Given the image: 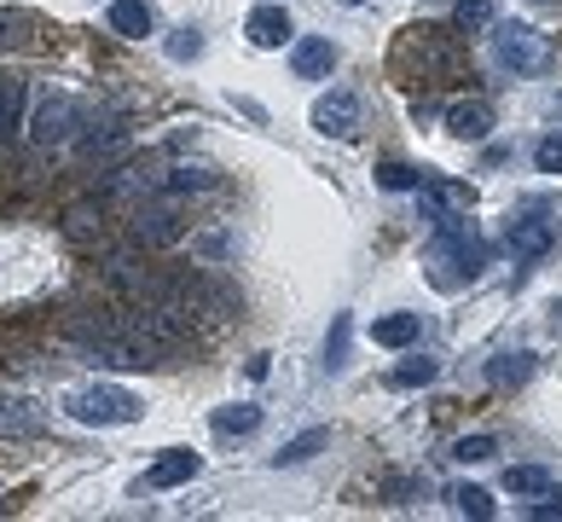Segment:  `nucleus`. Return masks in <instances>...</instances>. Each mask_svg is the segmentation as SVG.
Masks as SVG:
<instances>
[{"instance_id": "4c0bfd02", "label": "nucleus", "mask_w": 562, "mask_h": 522, "mask_svg": "<svg viewBox=\"0 0 562 522\" xmlns=\"http://www.w3.org/2000/svg\"><path fill=\"white\" fill-rule=\"evenodd\" d=\"M342 7H360V0H342Z\"/></svg>"}, {"instance_id": "9d476101", "label": "nucleus", "mask_w": 562, "mask_h": 522, "mask_svg": "<svg viewBox=\"0 0 562 522\" xmlns=\"http://www.w3.org/2000/svg\"><path fill=\"white\" fill-rule=\"evenodd\" d=\"M314 129H319L325 140H353V134H360V93L330 88V93L314 104Z\"/></svg>"}, {"instance_id": "f3484780", "label": "nucleus", "mask_w": 562, "mask_h": 522, "mask_svg": "<svg viewBox=\"0 0 562 522\" xmlns=\"http://www.w3.org/2000/svg\"><path fill=\"white\" fill-rule=\"evenodd\" d=\"M290 70L302 81H319V76L337 70V47H330L325 35H307V41H296V53H290Z\"/></svg>"}, {"instance_id": "a211bd4d", "label": "nucleus", "mask_w": 562, "mask_h": 522, "mask_svg": "<svg viewBox=\"0 0 562 522\" xmlns=\"http://www.w3.org/2000/svg\"><path fill=\"white\" fill-rule=\"evenodd\" d=\"M418 192H424V203L435 209V215H464V209L475 203V192L464 180H441V175H424Z\"/></svg>"}, {"instance_id": "f03ea898", "label": "nucleus", "mask_w": 562, "mask_h": 522, "mask_svg": "<svg viewBox=\"0 0 562 522\" xmlns=\"http://www.w3.org/2000/svg\"><path fill=\"white\" fill-rule=\"evenodd\" d=\"M65 407H70V418H76V424H93V430H111V424H134V418L145 412V407H139V395L116 389V384H93V389H76Z\"/></svg>"}, {"instance_id": "c85d7f7f", "label": "nucleus", "mask_w": 562, "mask_h": 522, "mask_svg": "<svg viewBox=\"0 0 562 522\" xmlns=\"http://www.w3.org/2000/svg\"><path fill=\"white\" fill-rule=\"evenodd\" d=\"M435 378H441V366H435V360H424V354H418V360H406V366H394V389H429Z\"/></svg>"}, {"instance_id": "5701e85b", "label": "nucleus", "mask_w": 562, "mask_h": 522, "mask_svg": "<svg viewBox=\"0 0 562 522\" xmlns=\"http://www.w3.org/2000/svg\"><path fill=\"white\" fill-rule=\"evenodd\" d=\"M371 343H383V348L418 343V313H389V320H378L371 325Z\"/></svg>"}, {"instance_id": "b1692460", "label": "nucleus", "mask_w": 562, "mask_h": 522, "mask_svg": "<svg viewBox=\"0 0 562 522\" xmlns=\"http://www.w3.org/2000/svg\"><path fill=\"white\" fill-rule=\"evenodd\" d=\"M210 424H215V435H256L261 430V407H221Z\"/></svg>"}, {"instance_id": "393cba45", "label": "nucleus", "mask_w": 562, "mask_h": 522, "mask_svg": "<svg viewBox=\"0 0 562 522\" xmlns=\"http://www.w3.org/2000/svg\"><path fill=\"white\" fill-rule=\"evenodd\" d=\"M447 499H452V511H458V517H475V522H487V517H493V493H487V488H475V482H458Z\"/></svg>"}, {"instance_id": "473e14b6", "label": "nucleus", "mask_w": 562, "mask_h": 522, "mask_svg": "<svg viewBox=\"0 0 562 522\" xmlns=\"http://www.w3.org/2000/svg\"><path fill=\"white\" fill-rule=\"evenodd\" d=\"M533 169L539 175H562V134H546L533 145Z\"/></svg>"}, {"instance_id": "0eeeda50", "label": "nucleus", "mask_w": 562, "mask_h": 522, "mask_svg": "<svg viewBox=\"0 0 562 522\" xmlns=\"http://www.w3.org/2000/svg\"><path fill=\"white\" fill-rule=\"evenodd\" d=\"M76 122H81L76 99H65V93H47V99L35 104V116L24 122V129H30V140H35V145H65V140L76 134Z\"/></svg>"}, {"instance_id": "39448f33", "label": "nucleus", "mask_w": 562, "mask_h": 522, "mask_svg": "<svg viewBox=\"0 0 562 522\" xmlns=\"http://www.w3.org/2000/svg\"><path fill=\"white\" fill-rule=\"evenodd\" d=\"M76 134H81V157L88 163H111L128 152V116L122 111H99L88 122H76Z\"/></svg>"}, {"instance_id": "f257e3e1", "label": "nucleus", "mask_w": 562, "mask_h": 522, "mask_svg": "<svg viewBox=\"0 0 562 522\" xmlns=\"http://www.w3.org/2000/svg\"><path fill=\"white\" fill-rule=\"evenodd\" d=\"M70 337L81 348H93V360L105 366H122V371H139V366H157L151 354H145L128 331H122V320H70Z\"/></svg>"}, {"instance_id": "a878e982", "label": "nucleus", "mask_w": 562, "mask_h": 522, "mask_svg": "<svg viewBox=\"0 0 562 522\" xmlns=\"http://www.w3.org/2000/svg\"><path fill=\"white\" fill-rule=\"evenodd\" d=\"M348 337H353V313H337V320H330V337H325V371L348 366Z\"/></svg>"}, {"instance_id": "dca6fc26", "label": "nucleus", "mask_w": 562, "mask_h": 522, "mask_svg": "<svg viewBox=\"0 0 562 522\" xmlns=\"http://www.w3.org/2000/svg\"><path fill=\"white\" fill-rule=\"evenodd\" d=\"M198 470H203V458H198V453H186V447H175V453H162L157 465L145 470V488H186Z\"/></svg>"}, {"instance_id": "e433bc0d", "label": "nucleus", "mask_w": 562, "mask_h": 522, "mask_svg": "<svg viewBox=\"0 0 562 522\" xmlns=\"http://www.w3.org/2000/svg\"><path fill=\"white\" fill-rule=\"evenodd\" d=\"M203 53V41H198V30H180L175 41H169V58H198Z\"/></svg>"}, {"instance_id": "412c9836", "label": "nucleus", "mask_w": 562, "mask_h": 522, "mask_svg": "<svg viewBox=\"0 0 562 522\" xmlns=\"http://www.w3.org/2000/svg\"><path fill=\"white\" fill-rule=\"evenodd\" d=\"M65 233L76 244H99V238H105V209H99V203H70L65 209Z\"/></svg>"}, {"instance_id": "2f4dec72", "label": "nucleus", "mask_w": 562, "mask_h": 522, "mask_svg": "<svg viewBox=\"0 0 562 522\" xmlns=\"http://www.w3.org/2000/svg\"><path fill=\"white\" fill-rule=\"evenodd\" d=\"M452 24H458V30H487V24H493V7H487V0H458Z\"/></svg>"}, {"instance_id": "423d86ee", "label": "nucleus", "mask_w": 562, "mask_h": 522, "mask_svg": "<svg viewBox=\"0 0 562 522\" xmlns=\"http://www.w3.org/2000/svg\"><path fill=\"white\" fill-rule=\"evenodd\" d=\"M186 238V221L175 203H134V244L145 249H175Z\"/></svg>"}, {"instance_id": "1a4fd4ad", "label": "nucleus", "mask_w": 562, "mask_h": 522, "mask_svg": "<svg viewBox=\"0 0 562 522\" xmlns=\"http://www.w3.org/2000/svg\"><path fill=\"white\" fill-rule=\"evenodd\" d=\"M157 192L162 198H203V192H221V169L215 163H169V169H157Z\"/></svg>"}, {"instance_id": "aec40b11", "label": "nucleus", "mask_w": 562, "mask_h": 522, "mask_svg": "<svg viewBox=\"0 0 562 522\" xmlns=\"http://www.w3.org/2000/svg\"><path fill=\"white\" fill-rule=\"evenodd\" d=\"M528 378H533V354L528 348L493 354V360H487V384H498V389H516V384H528Z\"/></svg>"}, {"instance_id": "72a5a7b5", "label": "nucleus", "mask_w": 562, "mask_h": 522, "mask_svg": "<svg viewBox=\"0 0 562 522\" xmlns=\"http://www.w3.org/2000/svg\"><path fill=\"white\" fill-rule=\"evenodd\" d=\"M412 493H424V476H389V482H383L389 506H412Z\"/></svg>"}, {"instance_id": "4468645a", "label": "nucleus", "mask_w": 562, "mask_h": 522, "mask_svg": "<svg viewBox=\"0 0 562 522\" xmlns=\"http://www.w3.org/2000/svg\"><path fill=\"white\" fill-rule=\"evenodd\" d=\"M493 122H498V116H493L487 99H452V104H447V134H452V140H470V145H475V140L493 134Z\"/></svg>"}, {"instance_id": "7ed1b4c3", "label": "nucleus", "mask_w": 562, "mask_h": 522, "mask_svg": "<svg viewBox=\"0 0 562 522\" xmlns=\"http://www.w3.org/2000/svg\"><path fill=\"white\" fill-rule=\"evenodd\" d=\"M401 58H412V65H418V76H429V81H452L458 70H464V53H458V41H452L447 30H435V24L406 30Z\"/></svg>"}, {"instance_id": "9b49d317", "label": "nucleus", "mask_w": 562, "mask_h": 522, "mask_svg": "<svg viewBox=\"0 0 562 522\" xmlns=\"http://www.w3.org/2000/svg\"><path fill=\"white\" fill-rule=\"evenodd\" d=\"M441 267H452V274L441 279V285H458V279H475V274H482V238H475V233H464V226H452V221H441Z\"/></svg>"}, {"instance_id": "c9c22d12", "label": "nucleus", "mask_w": 562, "mask_h": 522, "mask_svg": "<svg viewBox=\"0 0 562 522\" xmlns=\"http://www.w3.org/2000/svg\"><path fill=\"white\" fill-rule=\"evenodd\" d=\"M24 18H18V12H0V47H18V41H24Z\"/></svg>"}, {"instance_id": "6e6552de", "label": "nucleus", "mask_w": 562, "mask_h": 522, "mask_svg": "<svg viewBox=\"0 0 562 522\" xmlns=\"http://www.w3.org/2000/svg\"><path fill=\"white\" fill-rule=\"evenodd\" d=\"M105 279L116 290H128V297H139V302H157L162 290H169V279H157L134 249H111V256H105Z\"/></svg>"}, {"instance_id": "4be33fe9", "label": "nucleus", "mask_w": 562, "mask_h": 522, "mask_svg": "<svg viewBox=\"0 0 562 522\" xmlns=\"http://www.w3.org/2000/svg\"><path fill=\"white\" fill-rule=\"evenodd\" d=\"M111 30L116 35H151V7L145 0H111Z\"/></svg>"}, {"instance_id": "c756f323", "label": "nucleus", "mask_w": 562, "mask_h": 522, "mask_svg": "<svg viewBox=\"0 0 562 522\" xmlns=\"http://www.w3.org/2000/svg\"><path fill=\"white\" fill-rule=\"evenodd\" d=\"M505 488H510V493H546L551 476L539 470V465H510V470H505Z\"/></svg>"}, {"instance_id": "f8f14e48", "label": "nucleus", "mask_w": 562, "mask_h": 522, "mask_svg": "<svg viewBox=\"0 0 562 522\" xmlns=\"http://www.w3.org/2000/svg\"><path fill=\"white\" fill-rule=\"evenodd\" d=\"M505 249L516 262H539V256H551L557 249V221L551 215H522V221H510V233H505Z\"/></svg>"}, {"instance_id": "bb28decb", "label": "nucleus", "mask_w": 562, "mask_h": 522, "mask_svg": "<svg viewBox=\"0 0 562 522\" xmlns=\"http://www.w3.org/2000/svg\"><path fill=\"white\" fill-rule=\"evenodd\" d=\"M319 447H325V430H302L296 442H284V447L273 453V465H279V470H290V465H307V458H314Z\"/></svg>"}, {"instance_id": "6ab92c4d", "label": "nucleus", "mask_w": 562, "mask_h": 522, "mask_svg": "<svg viewBox=\"0 0 562 522\" xmlns=\"http://www.w3.org/2000/svg\"><path fill=\"white\" fill-rule=\"evenodd\" d=\"M24 104H30L24 76H7L0 81V145H12L18 134H24Z\"/></svg>"}, {"instance_id": "cd10ccee", "label": "nucleus", "mask_w": 562, "mask_h": 522, "mask_svg": "<svg viewBox=\"0 0 562 522\" xmlns=\"http://www.w3.org/2000/svg\"><path fill=\"white\" fill-rule=\"evenodd\" d=\"M424 175H429V169H412V163H383L378 186H383V192H418Z\"/></svg>"}, {"instance_id": "f704fd0d", "label": "nucleus", "mask_w": 562, "mask_h": 522, "mask_svg": "<svg viewBox=\"0 0 562 522\" xmlns=\"http://www.w3.org/2000/svg\"><path fill=\"white\" fill-rule=\"evenodd\" d=\"M528 517H539V522H546V517H562V488H546V493H539L533 506H528Z\"/></svg>"}, {"instance_id": "2eb2a0df", "label": "nucleus", "mask_w": 562, "mask_h": 522, "mask_svg": "<svg viewBox=\"0 0 562 522\" xmlns=\"http://www.w3.org/2000/svg\"><path fill=\"white\" fill-rule=\"evenodd\" d=\"M244 35L256 41V47H284V41L296 35V30H290V12L273 0V7H256V12L244 18Z\"/></svg>"}, {"instance_id": "ddd939ff", "label": "nucleus", "mask_w": 562, "mask_h": 522, "mask_svg": "<svg viewBox=\"0 0 562 522\" xmlns=\"http://www.w3.org/2000/svg\"><path fill=\"white\" fill-rule=\"evenodd\" d=\"M41 430H47V412H41L35 401H24V395H0V435H7V442H35Z\"/></svg>"}, {"instance_id": "7c9ffc66", "label": "nucleus", "mask_w": 562, "mask_h": 522, "mask_svg": "<svg viewBox=\"0 0 562 522\" xmlns=\"http://www.w3.org/2000/svg\"><path fill=\"white\" fill-rule=\"evenodd\" d=\"M493 453H498L493 435H458L452 442V458H464V465H482V458H493Z\"/></svg>"}, {"instance_id": "20e7f679", "label": "nucleus", "mask_w": 562, "mask_h": 522, "mask_svg": "<svg viewBox=\"0 0 562 522\" xmlns=\"http://www.w3.org/2000/svg\"><path fill=\"white\" fill-rule=\"evenodd\" d=\"M493 58L505 65L510 76H539L551 65V41L528 30V24H498L493 30Z\"/></svg>"}]
</instances>
